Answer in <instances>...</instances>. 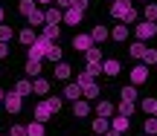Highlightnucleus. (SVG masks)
Listing matches in <instances>:
<instances>
[{"instance_id": "nucleus-1", "label": "nucleus", "mask_w": 157, "mask_h": 136, "mask_svg": "<svg viewBox=\"0 0 157 136\" xmlns=\"http://www.w3.org/2000/svg\"><path fill=\"white\" fill-rule=\"evenodd\" d=\"M111 15L122 23H134L137 20V9L131 6V0H113L111 3Z\"/></svg>"}, {"instance_id": "nucleus-2", "label": "nucleus", "mask_w": 157, "mask_h": 136, "mask_svg": "<svg viewBox=\"0 0 157 136\" xmlns=\"http://www.w3.org/2000/svg\"><path fill=\"white\" fill-rule=\"evenodd\" d=\"M50 46H52V41H47L44 35H41V38H35L32 44H29V58H32V61H44L47 52H50Z\"/></svg>"}, {"instance_id": "nucleus-3", "label": "nucleus", "mask_w": 157, "mask_h": 136, "mask_svg": "<svg viewBox=\"0 0 157 136\" xmlns=\"http://www.w3.org/2000/svg\"><path fill=\"white\" fill-rule=\"evenodd\" d=\"M157 35V23L146 20V23H137V41H148Z\"/></svg>"}, {"instance_id": "nucleus-4", "label": "nucleus", "mask_w": 157, "mask_h": 136, "mask_svg": "<svg viewBox=\"0 0 157 136\" xmlns=\"http://www.w3.org/2000/svg\"><path fill=\"white\" fill-rule=\"evenodd\" d=\"M52 116H56V110H52V107H50V102L44 98V102L35 107V119H38V122H50Z\"/></svg>"}, {"instance_id": "nucleus-5", "label": "nucleus", "mask_w": 157, "mask_h": 136, "mask_svg": "<svg viewBox=\"0 0 157 136\" xmlns=\"http://www.w3.org/2000/svg\"><path fill=\"white\" fill-rule=\"evenodd\" d=\"M21 102H23V96H17V93H6V98H3L9 113H21Z\"/></svg>"}, {"instance_id": "nucleus-6", "label": "nucleus", "mask_w": 157, "mask_h": 136, "mask_svg": "<svg viewBox=\"0 0 157 136\" xmlns=\"http://www.w3.org/2000/svg\"><path fill=\"white\" fill-rule=\"evenodd\" d=\"M143 81H148V67H146V64H140V67H134V70H131V84H143Z\"/></svg>"}, {"instance_id": "nucleus-7", "label": "nucleus", "mask_w": 157, "mask_h": 136, "mask_svg": "<svg viewBox=\"0 0 157 136\" xmlns=\"http://www.w3.org/2000/svg\"><path fill=\"white\" fill-rule=\"evenodd\" d=\"M119 70H122V67H119V61H117V58H108V61L102 64V73H105L108 78H117V75H119Z\"/></svg>"}, {"instance_id": "nucleus-8", "label": "nucleus", "mask_w": 157, "mask_h": 136, "mask_svg": "<svg viewBox=\"0 0 157 136\" xmlns=\"http://www.w3.org/2000/svg\"><path fill=\"white\" fill-rule=\"evenodd\" d=\"M128 127H131V119H128V116H113V119H111V131L125 133Z\"/></svg>"}, {"instance_id": "nucleus-9", "label": "nucleus", "mask_w": 157, "mask_h": 136, "mask_svg": "<svg viewBox=\"0 0 157 136\" xmlns=\"http://www.w3.org/2000/svg\"><path fill=\"white\" fill-rule=\"evenodd\" d=\"M82 15H84L82 9H76V6H70V9L64 12V23H70V26H78V23H82Z\"/></svg>"}, {"instance_id": "nucleus-10", "label": "nucleus", "mask_w": 157, "mask_h": 136, "mask_svg": "<svg viewBox=\"0 0 157 136\" xmlns=\"http://www.w3.org/2000/svg\"><path fill=\"white\" fill-rule=\"evenodd\" d=\"M73 46H76V52H87L90 46H93V38H90V35H76Z\"/></svg>"}, {"instance_id": "nucleus-11", "label": "nucleus", "mask_w": 157, "mask_h": 136, "mask_svg": "<svg viewBox=\"0 0 157 136\" xmlns=\"http://www.w3.org/2000/svg\"><path fill=\"white\" fill-rule=\"evenodd\" d=\"M128 35H131V32H128V23H117V26L111 29V38H113V41H119V44H122Z\"/></svg>"}, {"instance_id": "nucleus-12", "label": "nucleus", "mask_w": 157, "mask_h": 136, "mask_svg": "<svg viewBox=\"0 0 157 136\" xmlns=\"http://www.w3.org/2000/svg\"><path fill=\"white\" fill-rule=\"evenodd\" d=\"M90 38H93V44H105V41L111 38V32H108V29H105V26L99 23V26H93V32H90Z\"/></svg>"}, {"instance_id": "nucleus-13", "label": "nucleus", "mask_w": 157, "mask_h": 136, "mask_svg": "<svg viewBox=\"0 0 157 136\" xmlns=\"http://www.w3.org/2000/svg\"><path fill=\"white\" fill-rule=\"evenodd\" d=\"M70 73H73V67H70L67 61H58V64H56V78H58V81H67Z\"/></svg>"}, {"instance_id": "nucleus-14", "label": "nucleus", "mask_w": 157, "mask_h": 136, "mask_svg": "<svg viewBox=\"0 0 157 136\" xmlns=\"http://www.w3.org/2000/svg\"><path fill=\"white\" fill-rule=\"evenodd\" d=\"M87 113H90L87 98H76V102H73V116H78V119H82V116H87Z\"/></svg>"}, {"instance_id": "nucleus-15", "label": "nucleus", "mask_w": 157, "mask_h": 136, "mask_svg": "<svg viewBox=\"0 0 157 136\" xmlns=\"http://www.w3.org/2000/svg\"><path fill=\"white\" fill-rule=\"evenodd\" d=\"M108 131H111V122H108L105 116H99V119H93V133H99V136H105Z\"/></svg>"}, {"instance_id": "nucleus-16", "label": "nucleus", "mask_w": 157, "mask_h": 136, "mask_svg": "<svg viewBox=\"0 0 157 136\" xmlns=\"http://www.w3.org/2000/svg\"><path fill=\"white\" fill-rule=\"evenodd\" d=\"M58 35H61L58 23H47V26H44V38H47V41H52V44H56V41H58Z\"/></svg>"}, {"instance_id": "nucleus-17", "label": "nucleus", "mask_w": 157, "mask_h": 136, "mask_svg": "<svg viewBox=\"0 0 157 136\" xmlns=\"http://www.w3.org/2000/svg\"><path fill=\"white\" fill-rule=\"evenodd\" d=\"M84 58H87V64H102V46H90Z\"/></svg>"}, {"instance_id": "nucleus-18", "label": "nucleus", "mask_w": 157, "mask_h": 136, "mask_svg": "<svg viewBox=\"0 0 157 136\" xmlns=\"http://www.w3.org/2000/svg\"><path fill=\"white\" fill-rule=\"evenodd\" d=\"M146 49H148V46H146V41H137V44H131V46H128L131 58H143V55H146Z\"/></svg>"}, {"instance_id": "nucleus-19", "label": "nucleus", "mask_w": 157, "mask_h": 136, "mask_svg": "<svg viewBox=\"0 0 157 136\" xmlns=\"http://www.w3.org/2000/svg\"><path fill=\"white\" fill-rule=\"evenodd\" d=\"M32 93H38V96H47V93H50V81L35 78V81H32Z\"/></svg>"}, {"instance_id": "nucleus-20", "label": "nucleus", "mask_w": 157, "mask_h": 136, "mask_svg": "<svg viewBox=\"0 0 157 136\" xmlns=\"http://www.w3.org/2000/svg\"><path fill=\"white\" fill-rule=\"evenodd\" d=\"M99 93H102V90H99V84H96V81H90V84L82 87V96H84V98H96Z\"/></svg>"}, {"instance_id": "nucleus-21", "label": "nucleus", "mask_w": 157, "mask_h": 136, "mask_svg": "<svg viewBox=\"0 0 157 136\" xmlns=\"http://www.w3.org/2000/svg\"><path fill=\"white\" fill-rule=\"evenodd\" d=\"M78 96H82V87H78L76 81H73V84H67V87H64V98H70V102H76Z\"/></svg>"}, {"instance_id": "nucleus-22", "label": "nucleus", "mask_w": 157, "mask_h": 136, "mask_svg": "<svg viewBox=\"0 0 157 136\" xmlns=\"http://www.w3.org/2000/svg\"><path fill=\"white\" fill-rule=\"evenodd\" d=\"M26 136H44V122H29L26 125Z\"/></svg>"}, {"instance_id": "nucleus-23", "label": "nucleus", "mask_w": 157, "mask_h": 136, "mask_svg": "<svg viewBox=\"0 0 157 136\" xmlns=\"http://www.w3.org/2000/svg\"><path fill=\"white\" fill-rule=\"evenodd\" d=\"M17 38H21V44H26V46H29L35 38H38V35H35V29H32V26H26V29H21V35H17Z\"/></svg>"}, {"instance_id": "nucleus-24", "label": "nucleus", "mask_w": 157, "mask_h": 136, "mask_svg": "<svg viewBox=\"0 0 157 136\" xmlns=\"http://www.w3.org/2000/svg\"><path fill=\"white\" fill-rule=\"evenodd\" d=\"M26 75L29 78H38L41 75V61H32V58H29L26 61Z\"/></svg>"}, {"instance_id": "nucleus-25", "label": "nucleus", "mask_w": 157, "mask_h": 136, "mask_svg": "<svg viewBox=\"0 0 157 136\" xmlns=\"http://www.w3.org/2000/svg\"><path fill=\"white\" fill-rule=\"evenodd\" d=\"M15 93H17V96H29V93H32V81H26V78L17 81V84H15Z\"/></svg>"}, {"instance_id": "nucleus-26", "label": "nucleus", "mask_w": 157, "mask_h": 136, "mask_svg": "<svg viewBox=\"0 0 157 136\" xmlns=\"http://www.w3.org/2000/svg\"><path fill=\"white\" fill-rule=\"evenodd\" d=\"M96 113H99V116H105V119H108V116L113 113V104H111V102H105V98H102V102L96 104Z\"/></svg>"}, {"instance_id": "nucleus-27", "label": "nucleus", "mask_w": 157, "mask_h": 136, "mask_svg": "<svg viewBox=\"0 0 157 136\" xmlns=\"http://www.w3.org/2000/svg\"><path fill=\"white\" fill-rule=\"evenodd\" d=\"M44 17H47V23H61V20H64V15H61L58 9H47Z\"/></svg>"}, {"instance_id": "nucleus-28", "label": "nucleus", "mask_w": 157, "mask_h": 136, "mask_svg": "<svg viewBox=\"0 0 157 136\" xmlns=\"http://www.w3.org/2000/svg\"><path fill=\"white\" fill-rule=\"evenodd\" d=\"M140 107L146 110L148 116H154V113H157V98H143V102H140Z\"/></svg>"}, {"instance_id": "nucleus-29", "label": "nucleus", "mask_w": 157, "mask_h": 136, "mask_svg": "<svg viewBox=\"0 0 157 136\" xmlns=\"http://www.w3.org/2000/svg\"><path fill=\"white\" fill-rule=\"evenodd\" d=\"M119 93H122V98H125V102H137V87H134V84L122 87V90H119Z\"/></svg>"}, {"instance_id": "nucleus-30", "label": "nucleus", "mask_w": 157, "mask_h": 136, "mask_svg": "<svg viewBox=\"0 0 157 136\" xmlns=\"http://www.w3.org/2000/svg\"><path fill=\"white\" fill-rule=\"evenodd\" d=\"M47 58H50L52 64H58V61H61V46L52 44V46H50V52H47Z\"/></svg>"}, {"instance_id": "nucleus-31", "label": "nucleus", "mask_w": 157, "mask_h": 136, "mask_svg": "<svg viewBox=\"0 0 157 136\" xmlns=\"http://www.w3.org/2000/svg\"><path fill=\"white\" fill-rule=\"evenodd\" d=\"M17 9H21V15H32V12H35V0H21V6H17Z\"/></svg>"}, {"instance_id": "nucleus-32", "label": "nucleus", "mask_w": 157, "mask_h": 136, "mask_svg": "<svg viewBox=\"0 0 157 136\" xmlns=\"http://www.w3.org/2000/svg\"><path fill=\"white\" fill-rule=\"evenodd\" d=\"M29 23H32V26H41V23H47V17H44V12H41V9H35L32 15H29Z\"/></svg>"}, {"instance_id": "nucleus-33", "label": "nucleus", "mask_w": 157, "mask_h": 136, "mask_svg": "<svg viewBox=\"0 0 157 136\" xmlns=\"http://www.w3.org/2000/svg\"><path fill=\"white\" fill-rule=\"evenodd\" d=\"M146 20L157 23V3H146Z\"/></svg>"}, {"instance_id": "nucleus-34", "label": "nucleus", "mask_w": 157, "mask_h": 136, "mask_svg": "<svg viewBox=\"0 0 157 136\" xmlns=\"http://www.w3.org/2000/svg\"><path fill=\"white\" fill-rule=\"evenodd\" d=\"M143 127H146V133H151V136H154V133H157V116H148Z\"/></svg>"}, {"instance_id": "nucleus-35", "label": "nucleus", "mask_w": 157, "mask_h": 136, "mask_svg": "<svg viewBox=\"0 0 157 136\" xmlns=\"http://www.w3.org/2000/svg\"><path fill=\"white\" fill-rule=\"evenodd\" d=\"M134 113V102H125L122 98V104H119V116H131Z\"/></svg>"}, {"instance_id": "nucleus-36", "label": "nucleus", "mask_w": 157, "mask_h": 136, "mask_svg": "<svg viewBox=\"0 0 157 136\" xmlns=\"http://www.w3.org/2000/svg\"><path fill=\"white\" fill-rule=\"evenodd\" d=\"M0 41H3V44H9V41H12V26L0 23Z\"/></svg>"}, {"instance_id": "nucleus-37", "label": "nucleus", "mask_w": 157, "mask_h": 136, "mask_svg": "<svg viewBox=\"0 0 157 136\" xmlns=\"http://www.w3.org/2000/svg\"><path fill=\"white\" fill-rule=\"evenodd\" d=\"M143 61H146V67H151V64H157V49H146Z\"/></svg>"}, {"instance_id": "nucleus-38", "label": "nucleus", "mask_w": 157, "mask_h": 136, "mask_svg": "<svg viewBox=\"0 0 157 136\" xmlns=\"http://www.w3.org/2000/svg\"><path fill=\"white\" fill-rule=\"evenodd\" d=\"M90 81H96V78L87 73V70H84V73H78V81H76V84H78V87H84V84H90Z\"/></svg>"}, {"instance_id": "nucleus-39", "label": "nucleus", "mask_w": 157, "mask_h": 136, "mask_svg": "<svg viewBox=\"0 0 157 136\" xmlns=\"http://www.w3.org/2000/svg\"><path fill=\"white\" fill-rule=\"evenodd\" d=\"M84 70H87V73L93 75V78H96V75H102V64H87Z\"/></svg>"}, {"instance_id": "nucleus-40", "label": "nucleus", "mask_w": 157, "mask_h": 136, "mask_svg": "<svg viewBox=\"0 0 157 136\" xmlns=\"http://www.w3.org/2000/svg\"><path fill=\"white\" fill-rule=\"evenodd\" d=\"M47 102H50V107L56 110V113H58V110H61V104H64V102H61V98H58V96H52V98H47Z\"/></svg>"}, {"instance_id": "nucleus-41", "label": "nucleus", "mask_w": 157, "mask_h": 136, "mask_svg": "<svg viewBox=\"0 0 157 136\" xmlns=\"http://www.w3.org/2000/svg\"><path fill=\"white\" fill-rule=\"evenodd\" d=\"M9 136H26V127H23V125H15V127H12V133Z\"/></svg>"}, {"instance_id": "nucleus-42", "label": "nucleus", "mask_w": 157, "mask_h": 136, "mask_svg": "<svg viewBox=\"0 0 157 136\" xmlns=\"http://www.w3.org/2000/svg\"><path fill=\"white\" fill-rule=\"evenodd\" d=\"M0 58H9V44H3V41H0Z\"/></svg>"}, {"instance_id": "nucleus-43", "label": "nucleus", "mask_w": 157, "mask_h": 136, "mask_svg": "<svg viewBox=\"0 0 157 136\" xmlns=\"http://www.w3.org/2000/svg\"><path fill=\"white\" fill-rule=\"evenodd\" d=\"M56 6H61V9H70V0H56Z\"/></svg>"}, {"instance_id": "nucleus-44", "label": "nucleus", "mask_w": 157, "mask_h": 136, "mask_svg": "<svg viewBox=\"0 0 157 136\" xmlns=\"http://www.w3.org/2000/svg\"><path fill=\"white\" fill-rule=\"evenodd\" d=\"M105 136H122V133H117V131H108V133H105Z\"/></svg>"}, {"instance_id": "nucleus-45", "label": "nucleus", "mask_w": 157, "mask_h": 136, "mask_svg": "<svg viewBox=\"0 0 157 136\" xmlns=\"http://www.w3.org/2000/svg\"><path fill=\"white\" fill-rule=\"evenodd\" d=\"M3 98H6V90H0V102H3Z\"/></svg>"}, {"instance_id": "nucleus-46", "label": "nucleus", "mask_w": 157, "mask_h": 136, "mask_svg": "<svg viewBox=\"0 0 157 136\" xmlns=\"http://www.w3.org/2000/svg\"><path fill=\"white\" fill-rule=\"evenodd\" d=\"M35 3H52V0H35Z\"/></svg>"}, {"instance_id": "nucleus-47", "label": "nucleus", "mask_w": 157, "mask_h": 136, "mask_svg": "<svg viewBox=\"0 0 157 136\" xmlns=\"http://www.w3.org/2000/svg\"><path fill=\"white\" fill-rule=\"evenodd\" d=\"M3 17H6V15H3V9H0V23H3Z\"/></svg>"}, {"instance_id": "nucleus-48", "label": "nucleus", "mask_w": 157, "mask_h": 136, "mask_svg": "<svg viewBox=\"0 0 157 136\" xmlns=\"http://www.w3.org/2000/svg\"><path fill=\"white\" fill-rule=\"evenodd\" d=\"M73 3H76V0H70V6H73Z\"/></svg>"}, {"instance_id": "nucleus-49", "label": "nucleus", "mask_w": 157, "mask_h": 136, "mask_svg": "<svg viewBox=\"0 0 157 136\" xmlns=\"http://www.w3.org/2000/svg\"><path fill=\"white\" fill-rule=\"evenodd\" d=\"M146 136H151V133H146Z\"/></svg>"}, {"instance_id": "nucleus-50", "label": "nucleus", "mask_w": 157, "mask_h": 136, "mask_svg": "<svg viewBox=\"0 0 157 136\" xmlns=\"http://www.w3.org/2000/svg\"><path fill=\"white\" fill-rule=\"evenodd\" d=\"M146 3H148V0H146Z\"/></svg>"}, {"instance_id": "nucleus-51", "label": "nucleus", "mask_w": 157, "mask_h": 136, "mask_svg": "<svg viewBox=\"0 0 157 136\" xmlns=\"http://www.w3.org/2000/svg\"><path fill=\"white\" fill-rule=\"evenodd\" d=\"M96 136H99V133H96Z\"/></svg>"}, {"instance_id": "nucleus-52", "label": "nucleus", "mask_w": 157, "mask_h": 136, "mask_svg": "<svg viewBox=\"0 0 157 136\" xmlns=\"http://www.w3.org/2000/svg\"><path fill=\"white\" fill-rule=\"evenodd\" d=\"M154 116H157V113H154Z\"/></svg>"}]
</instances>
